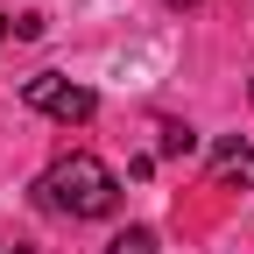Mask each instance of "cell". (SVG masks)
I'll return each mask as SVG.
<instances>
[{"label": "cell", "mask_w": 254, "mask_h": 254, "mask_svg": "<svg viewBox=\"0 0 254 254\" xmlns=\"http://www.w3.org/2000/svg\"><path fill=\"white\" fill-rule=\"evenodd\" d=\"M106 254H155V233H148V226H120V233L106 240Z\"/></svg>", "instance_id": "cell-4"}, {"label": "cell", "mask_w": 254, "mask_h": 254, "mask_svg": "<svg viewBox=\"0 0 254 254\" xmlns=\"http://www.w3.org/2000/svg\"><path fill=\"white\" fill-rule=\"evenodd\" d=\"M0 254H7V247H0Z\"/></svg>", "instance_id": "cell-9"}, {"label": "cell", "mask_w": 254, "mask_h": 254, "mask_svg": "<svg viewBox=\"0 0 254 254\" xmlns=\"http://www.w3.org/2000/svg\"><path fill=\"white\" fill-rule=\"evenodd\" d=\"M190 148H198V134L184 120H163V155H190Z\"/></svg>", "instance_id": "cell-5"}, {"label": "cell", "mask_w": 254, "mask_h": 254, "mask_svg": "<svg viewBox=\"0 0 254 254\" xmlns=\"http://www.w3.org/2000/svg\"><path fill=\"white\" fill-rule=\"evenodd\" d=\"M7 254H36V247H7Z\"/></svg>", "instance_id": "cell-7"}, {"label": "cell", "mask_w": 254, "mask_h": 254, "mask_svg": "<svg viewBox=\"0 0 254 254\" xmlns=\"http://www.w3.org/2000/svg\"><path fill=\"white\" fill-rule=\"evenodd\" d=\"M212 190H254V148L247 141H226L212 155Z\"/></svg>", "instance_id": "cell-3"}, {"label": "cell", "mask_w": 254, "mask_h": 254, "mask_svg": "<svg viewBox=\"0 0 254 254\" xmlns=\"http://www.w3.org/2000/svg\"><path fill=\"white\" fill-rule=\"evenodd\" d=\"M163 7H177V14H184V7H198V0H163Z\"/></svg>", "instance_id": "cell-6"}, {"label": "cell", "mask_w": 254, "mask_h": 254, "mask_svg": "<svg viewBox=\"0 0 254 254\" xmlns=\"http://www.w3.org/2000/svg\"><path fill=\"white\" fill-rule=\"evenodd\" d=\"M247 92H254V85H247Z\"/></svg>", "instance_id": "cell-10"}, {"label": "cell", "mask_w": 254, "mask_h": 254, "mask_svg": "<svg viewBox=\"0 0 254 254\" xmlns=\"http://www.w3.org/2000/svg\"><path fill=\"white\" fill-rule=\"evenodd\" d=\"M43 205L50 212H64V219H106L113 205H120V177L99 163L92 148H71V155H57V163L43 170Z\"/></svg>", "instance_id": "cell-1"}, {"label": "cell", "mask_w": 254, "mask_h": 254, "mask_svg": "<svg viewBox=\"0 0 254 254\" xmlns=\"http://www.w3.org/2000/svg\"><path fill=\"white\" fill-rule=\"evenodd\" d=\"M21 106H36L64 127H85L92 113H99V92L78 85V78H64V71H36V78H21Z\"/></svg>", "instance_id": "cell-2"}, {"label": "cell", "mask_w": 254, "mask_h": 254, "mask_svg": "<svg viewBox=\"0 0 254 254\" xmlns=\"http://www.w3.org/2000/svg\"><path fill=\"white\" fill-rule=\"evenodd\" d=\"M0 43H7V21H0Z\"/></svg>", "instance_id": "cell-8"}]
</instances>
